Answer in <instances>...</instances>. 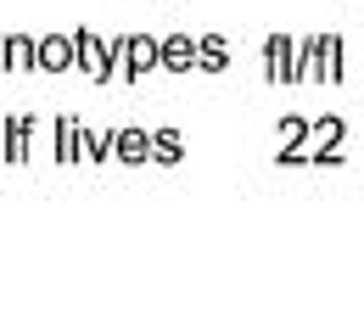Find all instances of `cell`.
Segmentation results:
<instances>
[{
  "instance_id": "6da1fadb",
  "label": "cell",
  "mask_w": 364,
  "mask_h": 319,
  "mask_svg": "<svg viewBox=\"0 0 364 319\" xmlns=\"http://www.w3.org/2000/svg\"><path fill=\"white\" fill-rule=\"evenodd\" d=\"M68 62H73V45H68V40H46V45H40V67H50V73H62Z\"/></svg>"
}]
</instances>
